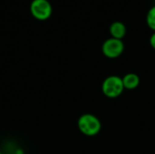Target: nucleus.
<instances>
[{"label":"nucleus","instance_id":"f257e3e1","mask_svg":"<svg viewBox=\"0 0 155 154\" xmlns=\"http://www.w3.org/2000/svg\"><path fill=\"white\" fill-rule=\"evenodd\" d=\"M79 131L85 136L93 137L97 135L102 128L100 120L94 114L84 113L82 114L77 121Z\"/></svg>","mask_w":155,"mask_h":154},{"label":"nucleus","instance_id":"f03ea898","mask_svg":"<svg viewBox=\"0 0 155 154\" xmlns=\"http://www.w3.org/2000/svg\"><path fill=\"white\" fill-rule=\"evenodd\" d=\"M101 88L103 93L111 99L119 97L124 90L123 79L118 75H110L106 77L104 80Z\"/></svg>","mask_w":155,"mask_h":154},{"label":"nucleus","instance_id":"7ed1b4c3","mask_svg":"<svg viewBox=\"0 0 155 154\" xmlns=\"http://www.w3.org/2000/svg\"><path fill=\"white\" fill-rule=\"evenodd\" d=\"M30 12L35 19L45 21L51 17L53 7L48 0H33L30 4Z\"/></svg>","mask_w":155,"mask_h":154},{"label":"nucleus","instance_id":"20e7f679","mask_svg":"<svg viewBox=\"0 0 155 154\" xmlns=\"http://www.w3.org/2000/svg\"><path fill=\"white\" fill-rule=\"evenodd\" d=\"M124 50V44L122 40L115 38H109L105 40L102 45L103 54L110 59H114L122 55Z\"/></svg>","mask_w":155,"mask_h":154},{"label":"nucleus","instance_id":"39448f33","mask_svg":"<svg viewBox=\"0 0 155 154\" xmlns=\"http://www.w3.org/2000/svg\"><path fill=\"white\" fill-rule=\"evenodd\" d=\"M109 32L113 38L122 40L126 35L127 29L124 23H122L120 21H115L110 25Z\"/></svg>","mask_w":155,"mask_h":154},{"label":"nucleus","instance_id":"423d86ee","mask_svg":"<svg viewBox=\"0 0 155 154\" xmlns=\"http://www.w3.org/2000/svg\"><path fill=\"white\" fill-rule=\"evenodd\" d=\"M123 84L124 89L127 90H134L140 84V77L134 73H129L125 74L123 78Z\"/></svg>","mask_w":155,"mask_h":154},{"label":"nucleus","instance_id":"0eeeda50","mask_svg":"<svg viewBox=\"0 0 155 154\" xmlns=\"http://www.w3.org/2000/svg\"><path fill=\"white\" fill-rule=\"evenodd\" d=\"M146 23L147 25L155 32V5L148 11L146 16Z\"/></svg>","mask_w":155,"mask_h":154},{"label":"nucleus","instance_id":"6e6552de","mask_svg":"<svg viewBox=\"0 0 155 154\" xmlns=\"http://www.w3.org/2000/svg\"><path fill=\"white\" fill-rule=\"evenodd\" d=\"M150 44H151V46L155 50V32L151 35V37H150Z\"/></svg>","mask_w":155,"mask_h":154},{"label":"nucleus","instance_id":"1a4fd4ad","mask_svg":"<svg viewBox=\"0 0 155 154\" xmlns=\"http://www.w3.org/2000/svg\"><path fill=\"white\" fill-rule=\"evenodd\" d=\"M0 154H3V153H2V152H0Z\"/></svg>","mask_w":155,"mask_h":154}]
</instances>
